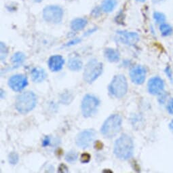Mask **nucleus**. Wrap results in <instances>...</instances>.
<instances>
[{"mask_svg":"<svg viewBox=\"0 0 173 173\" xmlns=\"http://www.w3.org/2000/svg\"><path fill=\"white\" fill-rule=\"evenodd\" d=\"M58 172H61V173L69 172V169H68L67 166H66L65 164H60L59 165V166H58Z\"/></svg>","mask_w":173,"mask_h":173,"instance_id":"bb28decb","label":"nucleus"},{"mask_svg":"<svg viewBox=\"0 0 173 173\" xmlns=\"http://www.w3.org/2000/svg\"><path fill=\"white\" fill-rule=\"evenodd\" d=\"M117 4V0H103L101 4V10L106 13L111 12L115 9Z\"/></svg>","mask_w":173,"mask_h":173,"instance_id":"6ab92c4d","label":"nucleus"},{"mask_svg":"<svg viewBox=\"0 0 173 173\" xmlns=\"http://www.w3.org/2000/svg\"><path fill=\"white\" fill-rule=\"evenodd\" d=\"M0 47H1L0 48V49H1L0 50V51H1V54H0L1 55H0V57H1V60L3 62L8 57V48L6 45L2 42H1Z\"/></svg>","mask_w":173,"mask_h":173,"instance_id":"5701e85b","label":"nucleus"},{"mask_svg":"<svg viewBox=\"0 0 173 173\" xmlns=\"http://www.w3.org/2000/svg\"><path fill=\"white\" fill-rule=\"evenodd\" d=\"M164 81L159 76H155L150 79L147 84L149 92L152 95H159L164 92Z\"/></svg>","mask_w":173,"mask_h":173,"instance_id":"9b49d317","label":"nucleus"},{"mask_svg":"<svg viewBox=\"0 0 173 173\" xmlns=\"http://www.w3.org/2000/svg\"><path fill=\"white\" fill-rule=\"evenodd\" d=\"M65 64V59L60 55H53L50 57L48 61L49 69L52 72H58L63 69Z\"/></svg>","mask_w":173,"mask_h":173,"instance_id":"ddd939ff","label":"nucleus"},{"mask_svg":"<svg viewBox=\"0 0 173 173\" xmlns=\"http://www.w3.org/2000/svg\"><path fill=\"white\" fill-rule=\"evenodd\" d=\"M78 158V154L76 151L73 150H71L66 153L65 159V160L68 162V163H74L77 161Z\"/></svg>","mask_w":173,"mask_h":173,"instance_id":"412c9836","label":"nucleus"},{"mask_svg":"<svg viewBox=\"0 0 173 173\" xmlns=\"http://www.w3.org/2000/svg\"><path fill=\"white\" fill-rule=\"evenodd\" d=\"M19 161V156L16 152H11L8 155V162L10 164L15 165Z\"/></svg>","mask_w":173,"mask_h":173,"instance_id":"b1692460","label":"nucleus"},{"mask_svg":"<svg viewBox=\"0 0 173 173\" xmlns=\"http://www.w3.org/2000/svg\"><path fill=\"white\" fill-rule=\"evenodd\" d=\"M99 105L100 101L95 96L89 94L85 95L81 104L82 115L86 118L92 116L97 112Z\"/></svg>","mask_w":173,"mask_h":173,"instance_id":"423d86ee","label":"nucleus"},{"mask_svg":"<svg viewBox=\"0 0 173 173\" xmlns=\"http://www.w3.org/2000/svg\"><path fill=\"white\" fill-rule=\"evenodd\" d=\"M88 21L84 18H76L71 21V29L74 31H79L85 28Z\"/></svg>","mask_w":173,"mask_h":173,"instance_id":"dca6fc26","label":"nucleus"},{"mask_svg":"<svg viewBox=\"0 0 173 173\" xmlns=\"http://www.w3.org/2000/svg\"><path fill=\"white\" fill-rule=\"evenodd\" d=\"M26 59V56L24 53L21 52H17L12 55L11 58V62L14 65V68L23 65Z\"/></svg>","mask_w":173,"mask_h":173,"instance_id":"f3484780","label":"nucleus"},{"mask_svg":"<svg viewBox=\"0 0 173 173\" xmlns=\"http://www.w3.org/2000/svg\"><path fill=\"white\" fill-rule=\"evenodd\" d=\"M159 98H158V101L160 104H163L165 103V101L166 100L167 95L165 92H162L160 94H159Z\"/></svg>","mask_w":173,"mask_h":173,"instance_id":"c85d7f7f","label":"nucleus"},{"mask_svg":"<svg viewBox=\"0 0 173 173\" xmlns=\"http://www.w3.org/2000/svg\"><path fill=\"white\" fill-rule=\"evenodd\" d=\"M94 148L96 149V150H103V143L99 141H95V143H94Z\"/></svg>","mask_w":173,"mask_h":173,"instance_id":"473e14b6","label":"nucleus"},{"mask_svg":"<svg viewBox=\"0 0 173 173\" xmlns=\"http://www.w3.org/2000/svg\"><path fill=\"white\" fill-rule=\"evenodd\" d=\"M103 71V64L93 58L90 60L85 66L83 73L84 80L88 84H92L99 78Z\"/></svg>","mask_w":173,"mask_h":173,"instance_id":"20e7f679","label":"nucleus"},{"mask_svg":"<svg viewBox=\"0 0 173 173\" xmlns=\"http://www.w3.org/2000/svg\"><path fill=\"white\" fill-rule=\"evenodd\" d=\"M1 94V98H2V99H3V98L5 97V96H4V94H5V92L2 89H1V94Z\"/></svg>","mask_w":173,"mask_h":173,"instance_id":"c9c22d12","label":"nucleus"},{"mask_svg":"<svg viewBox=\"0 0 173 173\" xmlns=\"http://www.w3.org/2000/svg\"><path fill=\"white\" fill-rule=\"evenodd\" d=\"M147 76V71L144 66L136 65L130 69V78L133 83L137 85H141L144 83Z\"/></svg>","mask_w":173,"mask_h":173,"instance_id":"9d476101","label":"nucleus"},{"mask_svg":"<svg viewBox=\"0 0 173 173\" xmlns=\"http://www.w3.org/2000/svg\"><path fill=\"white\" fill-rule=\"evenodd\" d=\"M159 31H160L161 35L164 37L169 36L172 33L173 29L169 24L162 23L159 26Z\"/></svg>","mask_w":173,"mask_h":173,"instance_id":"aec40b11","label":"nucleus"},{"mask_svg":"<svg viewBox=\"0 0 173 173\" xmlns=\"http://www.w3.org/2000/svg\"><path fill=\"white\" fill-rule=\"evenodd\" d=\"M153 18L157 23L160 25L166 21V16L163 13L159 12H155L153 13Z\"/></svg>","mask_w":173,"mask_h":173,"instance_id":"4be33fe9","label":"nucleus"},{"mask_svg":"<svg viewBox=\"0 0 173 173\" xmlns=\"http://www.w3.org/2000/svg\"><path fill=\"white\" fill-rule=\"evenodd\" d=\"M128 88L127 79L124 75L118 74L113 77L111 83L109 85V92L113 97L121 98L126 94Z\"/></svg>","mask_w":173,"mask_h":173,"instance_id":"39448f33","label":"nucleus"},{"mask_svg":"<svg viewBox=\"0 0 173 173\" xmlns=\"http://www.w3.org/2000/svg\"><path fill=\"white\" fill-rule=\"evenodd\" d=\"M134 142L129 135L123 134L114 143L113 153L115 156L122 160H127L133 156Z\"/></svg>","mask_w":173,"mask_h":173,"instance_id":"f257e3e1","label":"nucleus"},{"mask_svg":"<svg viewBox=\"0 0 173 173\" xmlns=\"http://www.w3.org/2000/svg\"><path fill=\"white\" fill-rule=\"evenodd\" d=\"M97 30V28H94V29H90V30L88 31L86 33H85L84 36H89V35H91L93 33H94V32Z\"/></svg>","mask_w":173,"mask_h":173,"instance_id":"72a5a7b5","label":"nucleus"},{"mask_svg":"<svg viewBox=\"0 0 173 173\" xmlns=\"http://www.w3.org/2000/svg\"><path fill=\"white\" fill-rule=\"evenodd\" d=\"M122 118L118 114H112L104 122L100 128V132L106 138H112L120 132Z\"/></svg>","mask_w":173,"mask_h":173,"instance_id":"f03ea898","label":"nucleus"},{"mask_svg":"<svg viewBox=\"0 0 173 173\" xmlns=\"http://www.w3.org/2000/svg\"><path fill=\"white\" fill-rule=\"evenodd\" d=\"M31 79L34 83H40L44 82L47 78V73L43 68L35 67L31 70Z\"/></svg>","mask_w":173,"mask_h":173,"instance_id":"4468645a","label":"nucleus"},{"mask_svg":"<svg viewBox=\"0 0 173 173\" xmlns=\"http://www.w3.org/2000/svg\"><path fill=\"white\" fill-rule=\"evenodd\" d=\"M8 84L13 91L20 92L27 86L28 79L25 75L16 74L9 78Z\"/></svg>","mask_w":173,"mask_h":173,"instance_id":"1a4fd4ad","label":"nucleus"},{"mask_svg":"<svg viewBox=\"0 0 173 173\" xmlns=\"http://www.w3.org/2000/svg\"><path fill=\"white\" fill-rule=\"evenodd\" d=\"M64 11L58 6H48L43 10V18L46 22L58 24L63 20Z\"/></svg>","mask_w":173,"mask_h":173,"instance_id":"0eeeda50","label":"nucleus"},{"mask_svg":"<svg viewBox=\"0 0 173 173\" xmlns=\"http://www.w3.org/2000/svg\"><path fill=\"white\" fill-rule=\"evenodd\" d=\"M167 111L170 115H173V98H171L167 104Z\"/></svg>","mask_w":173,"mask_h":173,"instance_id":"a878e982","label":"nucleus"},{"mask_svg":"<svg viewBox=\"0 0 173 173\" xmlns=\"http://www.w3.org/2000/svg\"><path fill=\"white\" fill-rule=\"evenodd\" d=\"M68 68L71 71H80L83 66V63L82 61L78 58H71L68 60L67 64Z\"/></svg>","mask_w":173,"mask_h":173,"instance_id":"a211bd4d","label":"nucleus"},{"mask_svg":"<svg viewBox=\"0 0 173 173\" xmlns=\"http://www.w3.org/2000/svg\"><path fill=\"white\" fill-rule=\"evenodd\" d=\"M79 42H81V39H79V38L73 39H72V40H71V41L69 42L68 43H66V44H65V46H66V47H68V46H74V45H76V44H79Z\"/></svg>","mask_w":173,"mask_h":173,"instance_id":"cd10ccee","label":"nucleus"},{"mask_svg":"<svg viewBox=\"0 0 173 173\" xmlns=\"http://www.w3.org/2000/svg\"><path fill=\"white\" fill-rule=\"evenodd\" d=\"M165 73H166L168 78L170 80H172V72L170 66H167V67L165 69Z\"/></svg>","mask_w":173,"mask_h":173,"instance_id":"7c9ffc66","label":"nucleus"},{"mask_svg":"<svg viewBox=\"0 0 173 173\" xmlns=\"http://www.w3.org/2000/svg\"><path fill=\"white\" fill-rule=\"evenodd\" d=\"M136 1L138 2H145L146 0H136Z\"/></svg>","mask_w":173,"mask_h":173,"instance_id":"4c0bfd02","label":"nucleus"},{"mask_svg":"<svg viewBox=\"0 0 173 173\" xmlns=\"http://www.w3.org/2000/svg\"><path fill=\"white\" fill-rule=\"evenodd\" d=\"M35 2H41L42 0H33Z\"/></svg>","mask_w":173,"mask_h":173,"instance_id":"58836bf2","label":"nucleus"},{"mask_svg":"<svg viewBox=\"0 0 173 173\" xmlns=\"http://www.w3.org/2000/svg\"><path fill=\"white\" fill-rule=\"evenodd\" d=\"M37 105V97L32 91H26L18 96L16 99L15 107L18 112L26 114L30 112Z\"/></svg>","mask_w":173,"mask_h":173,"instance_id":"7ed1b4c3","label":"nucleus"},{"mask_svg":"<svg viewBox=\"0 0 173 173\" xmlns=\"http://www.w3.org/2000/svg\"><path fill=\"white\" fill-rule=\"evenodd\" d=\"M117 35L118 36V39L119 41L128 46H134L139 41V36L135 32L118 31Z\"/></svg>","mask_w":173,"mask_h":173,"instance_id":"f8f14e48","label":"nucleus"},{"mask_svg":"<svg viewBox=\"0 0 173 173\" xmlns=\"http://www.w3.org/2000/svg\"><path fill=\"white\" fill-rule=\"evenodd\" d=\"M91 156L88 153H83L80 157V162L82 164H87L90 161Z\"/></svg>","mask_w":173,"mask_h":173,"instance_id":"393cba45","label":"nucleus"},{"mask_svg":"<svg viewBox=\"0 0 173 173\" xmlns=\"http://www.w3.org/2000/svg\"><path fill=\"white\" fill-rule=\"evenodd\" d=\"M169 128H170V130H171V131L173 132V120H172L171 122H170V124H169Z\"/></svg>","mask_w":173,"mask_h":173,"instance_id":"f704fd0d","label":"nucleus"},{"mask_svg":"<svg viewBox=\"0 0 173 173\" xmlns=\"http://www.w3.org/2000/svg\"><path fill=\"white\" fill-rule=\"evenodd\" d=\"M97 133L93 129H86L79 132L76 138V143L82 149L88 148L95 140Z\"/></svg>","mask_w":173,"mask_h":173,"instance_id":"6e6552de","label":"nucleus"},{"mask_svg":"<svg viewBox=\"0 0 173 173\" xmlns=\"http://www.w3.org/2000/svg\"><path fill=\"white\" fill-rule=\"evenodd\" d=\"M104 55L110 63H117L120 59V54L118 50L111 48H106L104 51Z\"/></svg>","mask_w":173,"mask_h":173,"instance_id":"2eb2a0df","label":"nucleus"},{"mask_svg":"<svg viewBox=\"0 0 173 173\" xmlns=\"http://www.w3.org/2000/svg\"><path fill=\"white\" fill-rule=\"evenodd\" d=\"M164 0H153V3H159V2H162Z\"/></svg>","mask_w":173,"mask_h":173,"instance_id":"e433bc0d","label":"nucleus"},{"mask_svg":"<svg viewBox=\"0 0 173 173\" xmlns=\"http://www.w3.org/2000/svg\"><path fill=\"white\" fill-rule=\"evenodd\" d=\"M50 141H51V140H50V137H48V136H46V137L44 138L43 141H42V146H43L44 147H48V146L50 145Z\"/></svg>","mask_w":173,"mask_h":173,"instance_id":"c756f323","label":"nucleus"},{"mask_svg":"<svg viewBox=\"0 0 173 173\" xmlns=\"http://www.w3.org/2000/svg\"><path fill=\"white\" fill-rule=\"evenodd\" d=\"M100 9H101V8H100ZM100 9L99 8H98V7H96L95 8L92 10V13H91V14L94 17H98V16H99L100 14Z\"/></svg>","mask_w":173,"mask_h":173,"instance_id":"2f4dec72","label":"nucleus"}]
</instances>
